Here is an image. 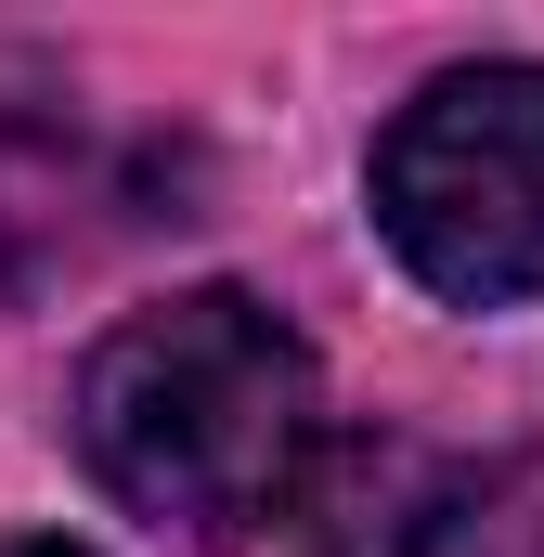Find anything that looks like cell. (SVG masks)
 I'll use <instances>...</instances> for the list:
<instances>
[{
	"mask_svg": "<svg viewBox=\"0 0 544 557\" xmlns=\"http://www.w3.org/2000/svg\"><path fill=\"white\" fill-rule=\"evenodd\" d=\"M324 389L298 324L260 311L247 285H195L169 311H131L91 363H78V454L91 480L195 545H247L285 519L311 441H324Z\"/></svg>",
	"mask_w": 544,
	"mask_h": 557,
	"instance_id": "cell-1",
	"label": "cell"
},
{
	"mask_svg": "<svg viewBox=\"0 0 544 557\" xmlns=\"http://www.w3.org/2000/svg\"><path fill=\"white\" fill-rule=\"evenodd\" d=\"M376 234L428 298H544V65H454L376 131Z\"/></svg>",
	"mask_w": 544,
	"mask_h": 557,
	"instance_id": "cell-2",
	"label": "cell"
},
{
	"mask_svg": "<svg viewBox=\"0 0 544 557\" xmlns=\"http://www.w3.org/2000/svg\"><path fill=\"white\" fill-rule=\"evenodd\" d=\"M467 506H480V467H454V454L415 441V428L311 441V467H298V493H285L298 557H441Z\"/></svg>",
	"mask_w": 544,
	"mask_h": 557,
	"instance_id": "cell-3",
	"label": "cell"
},
{
	"mask_svg": "<svg viewBox=\"0 0 544 557\" xmlns=\"http://www.w3.org/2000/svg\"><path fill=\"white\" fill-rule=\"evenodd\" d=\"M0 557H91V545H39V532H26V545H0Z\"/></svg>",
	"mask_w": 544,
	"mask_h": 557,
	"instance_id": "cell-4",
	"label": "cell"
}]
</instances>
